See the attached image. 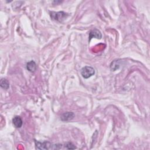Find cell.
Wrapping results in <instances>:
<instances>
[{"mask_svg": "<svg viewBox=\"0 0 150 150\" xmlns=\"http://www.w3.org/2000/svg\"><path fill=\"white\" fill-rule=\"evenodd\" d=\"M35 147L38 149H60L65 148L64 145L62 144H54L49 141H39L35 140Z\"/></svg>", "mask_w": 150, "mask_h": 150, "instance_id": "6da1fadb", "label": "cell"}, {"mask_svg": "<svg viewBox=\"0 0 150 150\" xmlns=\"http://www.w3.org/2000/svg\"><path fill=\"white\" fill-rule=\"evenodd\" d=\"M50 16L53 20H55L59 22H62L67 18V17L69 16V14L63 11L57 13L50 12Z\"/></svg>", "mask_w": 150, "mask_h": 150, "instance_id": "7a4b0ae2", "label": "cell"}, {"mask_svg": "<svg viewBox=\"0 0 150 150\" xmlns=\"http://www.w3.org/2000/svg\"><path fill=\"white\" fill-rule=\"evenodd\" d=\"M95 74V70L91 66H85L81 70V75L85 79H88Z\"/></svg>", "mask_w": 150, "mask_h": 150, "instance_id": "3957f363", "label": "cell"}, {"mask_svg": "<svg viewBox=\"0 0 150 150\" xmlns=\"http://www.w3.org/2000/svg\"><path fill=\"white\" fill-rule=\"evenodd\" d=\"M96 38L98 39H101L102 38V35L101 32L97 29H94L90 31L89 37V42L91 41L92 38Z\"/></svg>", "mask_w": 150, "mask_h": 150, "instance_id": "277c9868", "label": "cell"}, {"mask_svg": "<svg viewBox=\"0 0 150 150\" xmlns=\"http://www.w3.org/2000/svg\"><path fill=\"white\" fill-rule=\"evenodd\" d=\"M75 117V114L73 112H65L61 116V119L63 121H69Z\"/></svg>", "mask_w": 150, "mask_h": 150, "instance_id": "5b68a950", "label": "cell"}, {"mask_svg": "<svg viewBox=\"0 0 150 150\" xmlns=\"http://www.w3.org/2000/svg\"><path fill=\"white\" fill-rule=\"evenodd\" d=\"M13 123L14 127L17 128H20L22 127L23 124V121L21 117L20 116H15L13 119Z\"/></svg>", "mask_w": 150, "mask_h": 150, "instance_id": "8992f818", "label": "cell"}, {"mask_svg": "<svg viewBox=\"0 0 150 150\" xmlns=\"http://www.w3.org/2000/svg\"><path fill=\"white\" fill-rule=\"evenodd\" d=\"M27 69L31 72H34L37 69L36 63L33 61L28 62L27 64Z\"/></svg>", "mask_w": 150, "mask_h": 150, "instance_id": "52a82bcc", "label": "cell"}, {"mask_svg": "<svg viewBox=\"0 0 150 150\" xmlns=\"http://www.w3.org/2000/svg\"><path fill=\"white\" fill-rule=\"evenodd\" d=\"M1 87L6 90H7L10 87V83L8 80L5 78H3L1 80Z\"/></svg>", "mask_w": 150, "mask_h": 150, "instance_id": "ba28073f", "label": "cell"}, {"mask_svg": "<svg viewBox=\"0 0 150 150\" xmlns=\"http://www.w3.org/2000/svg\"><path fill=\"white\" fill-rule=\"evenodd\" d=\"M64 147H65V148H66L67 149H76L77 148L76 146H75V145L70 142H66L64 145Z\"/></svg>", "mask_w": 150, "mask_h": 150, "instance_id": "9c48e42d", "label": "cell"}]
</instances>
